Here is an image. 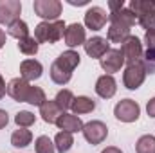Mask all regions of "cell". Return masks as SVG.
I'll return each mask as SVG.
<instances>
[{
    "label": "cell",
    "mask_w": 155,
    "mask_h": 153,
    "mask_svg": "<svg viewBox=\"0 0 155 153\" xmlns=\"http://www.w3.org/2000/svg\"><path fill=\"white\" fill-rule=\"evenodd\" d=\"M40 43L35 40V36H27L24 40H18V50L25 56H35L38 52Z\"/></svg>",
    "instance_id": "obj_25"
},
{
    "label": "cell",
    "mask_w": 155,
    "mask_h": 153,
    "mask_svg": "<svg viewBox=\"0 0 155 153\" xmlns=\"http://www.w3.org/2000/svg\"><path fill=\"white\" fill-rule=\"evenodd\" d=\"M67 2H69L71 5H87V4H88L87 0H79V2H78V0H67Z\"/></svg>",
    "instance_id": "obj_38"
},
{
    "label": "cell",
    "mask_w": 155,
    "mask_h": 153,
    "mask_svg": "<svg viewBox=\"0 0 155 153\" xmlns=\"http://www.w3.org/2000/svg\"><path fill=\"white\" fill-rule=\"evenodd\" d=\"M101 153H123V151L119 148H116V146H108V148H105Z\"/></svg>",
    "instance_id": "obj_37"
},
{
    "label": "cell",
    "mask_w": 155,
    "mask_h": 153,
    "mask_svg": "<svg viewBox=\"0 0 155 153\" xmlns=\"http://www.w3.org/2000/svg\"><path fill=\"white\" fill-rule=\"evenodd\" d=\"M41 72H43V67H41V63L36 61V60H24L20 63V76H22L24 81H27V83L41 77Z\"/></svg>",
    "instance_id": "obj_15"
},
{
    "label": "cell",
    "mask_w": 155,
    "mask_h": 153,
    "mask_svg": "<svg viewBox=\"0 0 155 153\" xmlns=\"http://www.w3.org/2000/svg\"><path fill=\"white\" fill-rule=\"evenodd\" d=\"M107 20H108V15H107V11H105L103 7H99V5H92V7H88V11L85 13V25H87V29H90V31H101V29L105 27Z\"/></svg>",
    "instance_id": "obj_8"
},
{
    "label": "cell",
    "mask_w": 155,
    "mask_h": 153,
    "mask_svg": "<svg viewBox=\"0 0 155 153\" xmlns=\"http://www.w3.org/2000/svg\"><path fill=\"white\" fill-rule=\"evenodd\" d=\"M4 45H5V33L0 29V49H2Z\"/></svg>",
    "instance_id": "obj_39"
},
{
    "label": "cell",
    "mask_w": 155,
    "mask_h": 153,
    "mask_svg": "<svg viewBox=\"0 0 155 153\" xmlns=\"http://www.w3.org/2000/svg\"><path fill=\"white\" fill-rule=\"evenodd\" d=\"M121 52L124 56V63H128V65H134V63L141 61V58H143V43H141V40L137 36L130 34L128 38L123 41Z\"/></svg>",
    "instance_id": "obj_7"
},
{
    "label": "cell",
    "mask_w": 155,
    "mask_h": 153,
    "mask_svg": "<svg viewBox=\"0 0 155 153\" xmlns=\"http://www.w3.org/2000/svg\"><path fill=\"white\" fill-rule=\"evenodd\" d=\"M74 144V137L69 132H58L54 137V148L60 153H67Z\"/></svg>",
    "instance_id": "obj_21"
},
{
    "label": "cell",
    "mask_w": 155,
    "mask_h": 153,
    "mask_svg": "<svg viewBox=\"0 0 155 153\" xmlns=\"http://www.w3.org/2000/svg\"><path fill=\"white\" fill-rule=\"evenodd\" d=\"M99 63H101V69H103L105 72H108V76H112L114 72H119L121 67L124 65V56H123L121 49H110V50L99 60Z\"/></svg>",
    "instance_id": "obj_10"
},
{
    "label": "cell",
    "mask_w": 155,
    "mask_h": 153,
    "mask_svg": "<svg viewBox=\"0 0 155 153\" xmlns=\"http://www.w3.org/2000/svg\"><path fill=\"white\" fill-rule=\"evenodd\" d=\"M144 41H146V47L148 49H155V31H146Z\"/></svg>",
    "instance_id": "obj_33"
},
{
    "label": "cell",
    "mask_w": 155,
    "mask_h": 153,
    "mask_svg": "<svg viewBox=\"0 0 155 153\" xmlns=\"http://www.w3.org/2000/svg\"><path fill=\"white\" fill-rule=\"evenodd\" d=\"M65 22L56 20V22H40L35 27V40L38 43H56L63 38L65 34Z\"/></svg>",
    "instance_id": "obj_2"
},
{
    "label": "cell",
    "mask_w": 155,
    "mask_h": 153,
    "mask_svg": "<svg viewBox=\"0 0 155 153\" xmlns=\"http://www.w3.org/2000/svg\"><path fill=\"white\" fill-rule=\"evenodd\" d=\"M31 141H33V133L27 128H18L11 135V144L15 148H25V146L31 144Z\"/></svg>",
    "instance_id": "obj_20"
},
{
    "label": "cell",
    "mask_w": 155,
    "mask_h": 153,
    "mask_svg": "<svg viewBox=\"0 0 155 153\" xmlns=\"http://www.w3.org/2000/svg\"><path fill=\"white\" fill-rule=\"evenodd\" d=\"M146 79V67L143 61H137L134 65H128L124 74H123V83L128 90H137Z\"/></svg>",
    "instance_id": "obj_4"
},
{
    "label": "cell",
    "mask_w": 155,
    "mask_h": 153,
    "mask_svg": "<svg viewBox=\"0 0 155 153\" xmlns=\"http://www.w3.org/2000/svg\"><path fill=\"white\" fill-rule=\"evenodd\" d=\"M15 122L18 124V128H29L36 122V115L33 112H27V110H22L15 115Z\"/></svg>",
    "instance_id": "obj_28"
},
{
    "label": "cell",
    "mask_w": 155,
    "mask_h": 153,
    "mask_svg": "<svg viewBox=\"0 0 155 153\" xmlns=\"http://www.w3.org/2000/svg\"><path fill=\"white\" fill-rule=\"evenodd\" d=\"M146 112H148L150 117H153L155 119V97H152V99L146 103Z\"/></svg>",
    "instance_id": "obj_34"
},
{
    "label": "cell",
    "mask_w": 155,
    "mask_h": 153,
    "mask_svg": "<svg viewBox=\"0 0 155 153\" xmlns=\"http://www.w3.org/2000/svg\"><path fill=\"white\" fill-rule=\"evenodd\" d=\"M71 77H72V74H67V72L60 70L58 67L51 65V79H52L56 85H67V83L71 81Z\"/></svg>",
    "instance_id": "obj_30"
},
{
    "label": "cell",
    "mask_w": 155,
    "mask_h": 153,
    "mask_svg": "<svg viewBox=\"0 0 155 153\" xmlns=\"http://www.w3.org/2000/svg\"><path fill=\"white\" fill-rule=\"evenodd\" d=\"M79 61H81V56L78 54L76 50H65V52H61L56 60H54V67H58L60 70H63V72H67V74H72V70L76 69L78 65H79Z\"/></svg>",
    "instance_id": "obj_12"
},
{
    "label": "cell",
    "mask_w": 155,
    "mask_h": 153,
    "mask_svg": "<svg viewBox=\"0 0 155 153\" xmlns=\"http://www.w3.org/2000/svg\"><path fill=\"white\" fill-rule=\"evenodd\" d=\"M114 115L121 122H134L141 115V106L134 99H121L114 106Z\"/></svg>",
    "instance_id": "obj_5"
},
{
    "label": "cell",
    "mask_w": 155,
    "mask_h": 153,
    "mask_svg": "<svg viewBox=\"0 0 155 153\" xmlns=\"http://www.w3.org/2000/svg\"><path fill=\"white\" fill-rule=\"evenodd\" d=\"M5 94H7V85H5V81H4L2 74H0V99H2Z\"/></svg>",
    "instance_id": "obj_36"
},
{
    "label": "cell",
    "mask_w": 155,
    "mask_h": 153,
    "mask_svg": "<svg viewBox=\"0 0 155 153\" xmlns=\"http://www.w3.org/2000/svg\"><path fill=\"white\" fill-rule=\"evenodd\" d=\"M137 153H155V137L153 135H143L137 144H135Z\"/></svg>",
    "instance_id": "obj_27"
},
{
    "label": "cell",
    "mask_w": 155,
    "mask_h": 153,
    "mask_svg": "<svg viewBox=\"0 0 155 153\" xmlns=\"http://www.w3.org/2000/svg\"><path fill=\"white\" fill-rule=\"evenodd\" d=\"M94 108H96V101L90 99V97H87V96H78V97H74L72 106H71V110H72L74 115L90 114Z\"/></svg>",
    "instance_id": "obj_19"
},
{
    "label": "cell",
    "mask_w": 155,
    "mask_h": 153,
    "mask_svg": "<svg viewBox=\"0 0 155 153\" xmlns=\"http://www.w3.org/2000/svg\"><path fill=\"white\" fill-rule=\"evenodd\" d=\"M33 9H35L36 16L43 18V22H56L61 15L63 5L60 0H35Z\"/></svg>",
    "instance_id": "obj_3"
},
{
    "label": "cell",
    "mask_w": 155,
    "mask_h": 153,
    "mask_svg": "<svg viewBox=\"0 0 155 153\" xmlns=\"http://www.w3.org/2000/svg\"><path fill=\"white\" fill-rule=\"evenodd\" d=\"M61 114H63V112H61V108L56 105V101H45V103L40 106V115H41V119H43L45 122H49V124H56L58 117Z\"/></svg>",
    "instance_id": "obj_18"
},
{
    "label": "cell",
    "mask_w": 155,
    "mask_h": 153,
    "mask_svg": "<svg viewBox=\"0 0 155 153\" xmlns=\"http://www.w3.org/2000/svg\"><path fill=\"white\" fill-rule=\"evenodd\" d=\"M7 122H9V115H7L5 110H2V108H0V130H2V128H5V126H7Z\"/></svg>",
    "instance_id": "obj_35"
},
{
    "label": "cell",
    "mask_w": 155,
    "mask_h": 153,
    "mask_svg": "<svg viewBox=\"0 0 155 153\" xmlns=\"http://www.w3.org/2000/svg\"><path fill=\"white\" fill-rule=\"evenodd\" d=\"M7 96L13 97L18 103H29V105H35V106H41L47 101L43 88L29 85L22 77H15L7 83Z\"/></svg>",
    "instance_id": "obj_1"
},
{
    "label": "cell",
    "mask_w": 155,
    "mask_h": 153,
    "mask_svg": "<svg viewBox=\"0 0 155 153\" xmlns=\"http://www.w3.org/2000/svg\"><path fill=\"white\" fill-rule=\"evenodd\" d=\"M22 4L20 0H0V24H13L20 20Z\"/></svg>",
    "instance_id": "obj_9"
},
{
    "label": "cell",
    "mask_w": 155,
    "mask_h": 153,
    "mask_svg": "<svg viewBox=\"0 0 155 153\" xmlns=\"http://www.w3.org/2000/svg\"><path fill=\"white\" fill-rule=\"evenodd\" d=\"M7 34L16 40H24L29 36V25L24 20H16V22L7 25Z\"/></svg>",
    "instance_id": "obj_23"
},
{
    "label": "cell",
    "mask_w": 155,
    "mask_h": 153,
    "mask_svg": "<svg viewBox=\"0 0 155 153\" xmlns=\"http://www.w3.org/2000/svg\"><path fill=\"white\" fill-rule=\"evenodd\" d=\"M35 150H36V153H56V148H54L52 141L47 135H40L35 141Z\"/></svg>",
    "instance_id": "obj_29"
},
{
    "label": "cell",
    "mask_w": 155,
    "mask_h": 153,
    "mask_svg": "<svg viewBox=\"0 0 155 153\" xmlns=\"http://www.w3.org/2000/svg\"><path fill=\"white\" fill-rule=\"evenodd\" d=\"M56 126L61 130V132H69V133H76V132H81L83 130V122L81 119L74 114H61L56 121Z\"/></svg>",
    "instance_id": "obj_16"
},
{
    "label": "cell",
    "mask_w": 155,
    "mask_h": 153,
    "mask_svg": "<svg viewBox=\"0 0 155 153\" xmlns=\"http://www.w3.org/2000/svg\"><path fill=\"white\" fill-rule=\"evenodd\" d=\"M123 7H124V0H110V2H108V9H110V13L121 11Z\"/></svg>",
    "instance_id": "obj_32"
},
{
    "label": "cell",
    "mask_w": 155,
    "mask_h": 153,
    "mask_svg": "<svg viewBox=\"0 0 155 153\" xmlns=\"http://www.w3.org/2000/svg\"><path fill=\"white\" fill-rule=\"evenodd\" d=\"M128 9L139 18L141 15H144V13H148V11L155 9V0H132Z\"/></svg>",
    "instance_id": "obj_24"
},
{
    "label": "cell",
    "mask_w": 155,
    "mask_h": 153,
    "mask_svg": "<svg viewBox=\"0 0 155 153\" xmlns=\"http://www.w3.org/2000/svg\"><path fill=\"white\" fill-rule=\"evenodd\" d=\"M63 38H65V45L71 47V49L72 47H79V45H85V41H87L85 27L81 24H71V25H67Z\"/></svg>",
    "instance_id": "obj_13"
},
{
    "label": "cell",
    "mask_w": 155,
    "mask_h": 153,
    "mask_svg": "<svg viewBox=\"0 0 155 153\" xmlns=\"http://www.w3.org/2000/svg\"><path fill=\"white\" fill-rule=\"evenodd\" d=\"M96 94L99 96V97H103V99H110V97H114L117 92V83L114 76H108V74H105V76L97 77V81H96Z\"/></svg>",
    "instance_id": "obj_14"
},
{
    "label": "cell",
    "mask_w": 155,
    "mask_h": 153,
    "mask_svg": "<svg viewBox=\"0 0 155 153\" xmlns=\"http://www.w3.org/2000/svg\"><path fill=\"white\" fill-rule=\"evenodd\" d=\"M81 132H83L85 141L88 144H92V146L101 144L107 139V135H108V128H107V124L103 121H90V122L83 124Z\"/></svg>",
    "instance_id": "obj_6"
},
{
    "label": "cell",
    "mask_w": 155,
    "mask_h": 153,
    "mask_svg": "<svg viewBox=\"0 0 155 153\" xmlns=\"http://www.w3.org/2000/svg\"><path fill=\"white\" fill-rule=\"evenodd\" d=\"M130 25H124L121 22H110L108 33H107V40L114 41V43H123L124 40L130 36Z\"/></svg>",
    "instance_id": "obj_17"
},
{
    "label": "cell",
    "mask_w": 155,
    "mask_h": 153,
    "mask_svg": "<svg viewBox=\"0 0 155 153\" xmlns=\"http://www.w3.org/2000/svg\"><path fill=\"white\" fill-rule=\"evenodd\" d=\"M108 20H110V22H121V24H124V25H130V27H132V25L137 22V16H135L130 9L123 7L121 11L110 13V15H108Z\"/></svg>",
    "instance_id": "obj_22"
},
{
    "label": "cell",
    "mask_w": 155,
    "mask_h": 153,
    "mask_svg": "<svg viewBox=\"0 0 155 153\" xmlns=\"http://www.w3.org/2000/svg\"><path fill=\"white\" fill-rule=\"evenodd\" d=\"M85 52L92 58V60H101L108 50H110V43L107 38H101V36H94V38L87 40L85 41Z\"/></svg>",
    "instance_id": "obj_11"
},
{
    "label": "cell",
    "mask_w": 155,
    "mask_h": 153,
    "mask_svg": "<svg viewBox=\"0 0 155 153\" xmlns=\"http://www.w3.org/2000/svg\"><path fill=\"white\" fill-rule=\"evenodd\" d=\"M54 101H56V105L61 108V112L65 114V110H69V108L72 106V101H74V94H72L71 90L63 88V90H60V92L56 94Z\"/></svg>",
    "instance_id": "obj_26"
},
{
    "label": "cell",
    "mask_w": 155,
    "mask_h": 153,
    "mask_svg": "<svg viewBox=\"0 0 155 153\" xmlns=\"http://www.w3.org/2000/svg\"><path fill=\"white\" fill-rule=\"evenodd\" d=\"M137 22H139L146 31H155V9L144 13V15H141V16L137 18Z\"/></svg>",
    "instance_id": "obj_31"
}]
</instances>
